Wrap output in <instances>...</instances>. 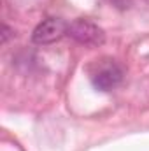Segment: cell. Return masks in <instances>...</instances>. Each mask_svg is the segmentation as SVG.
Wrapping results in <instances>:
<instances>
[{
    "instance_id": "6da1fadb",
    "label": "cell",
    "mask_w": 149,
    "mask_h": 151,
    "mask_svg": "<svg viewBox=\"0 0 149 151\" xmlns=\"http://www.w3.org/2000/svg\"><path fill=\"white\" fill-rule=\"evenodd\" d=\"M91 84L100 91H111L123 81V69L114 60H102L91 70Z\"/></svg>"
},
{
    "instance_id": "7a4b0ae2",
    "label": "cell",
    "mask_w": 149,
    "mask_h": 151,
    "mask_svg": "<svg viewBox=\"0 0 149 151\" xmlns=\"http://www.w3.org/2000/svg\"><path fill=\"white\" fill-rule=\"evenodd\" d=\"M67 35H70L75 42L84 44V46H100L105 40L104 30L98 25H95V23H91L88 19L72 21L69 25V28H67Z\"/></svg>"
},
{
    "instance_id": "3957f363",
    "label": "cell",
    "mask_w": 149,
    "mask_h": 151,
    "mask_svg": "<svg viewBox=\"0 0 149 151\" xmlns=\"http://www.w3.org/2000/svg\"><path fill=\"white\" fill-rule=\"evenodd\" d=\"M67 28L69 25L60 19V18H47L44 19L42 23H39L35 27V30L32 32V42L34 44H51L58 39H62L67 34Z\"/></svg>"
},
{
    "instance_id": "277c9868",
    "label": "cell",
    "mask_w": 149,
    "mask_h": 151,
    "mask_svg": "<svg viewBox=\"0 0 149 151\" xmlns=\"http://www.w3.org/2000/svg\"><path fill=\"white\" fill-rule=\"evenodd\" d=\"M2 30H4V34H2V40L5 42L7 37H9V34H11V30H9V27H7V25H4V28H2Z\"/></svg>"
}]
</instances>
